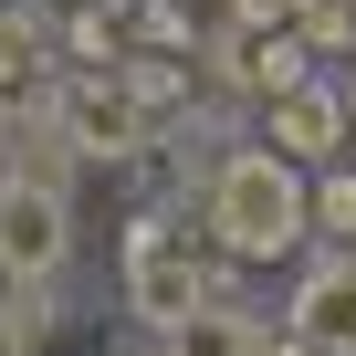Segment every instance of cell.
Here are the masks:
<instances>
[{"mask_svg":"<svg viewBox=\"0 0 356 356\" xmlns=\"http://www.w3.org/2000/svg\"><path fill=\"white\" fill-rule=\"evenodd\" d=\"M200 220H210V252L231 262H283L314 241V178L273 147H220L210 189H200Z\"/></svg>","mask_w":356,"mask_h":356,"instance_id":"obj_1","label":"cell"},{"mask_svg":"<svg viewBox=\"0 0 356 356\" xmlns=\"http://www.w3.org/2000/svg\"><path fill=\"white\" fill-rule=\"evenodd\" d=\"M200 241H210V220H200V200L178 210V200H147L136 220H126V304H136V325H178L189 304H210V283H220V262H200Z\"/></svg>","mask_w":356,"mask_h":356,"instance_id":"obj_2","label":"cell"},{"mask_svg":"<svg viewBox=\"0 0 356 356\" xmlns=\"http://www.w3.org/2000/svg\"><path fill=\"white\" fill-rule=\"evenodd\" d=\"M53 126L74 136V157H84V168H136V157H147V136H157V115L136 105V84H126L115 63L63 74V84H53Z\"/></svg>","mask_w":356,"mask_h":356,"instance_id":"obj_3","label":"cell"},{"mask_svg":"<svg viewBox=\"0 0 356 356\" xmlns=\"http://www.w3.org/2000/svg\"><path fill=\"white\" fill-rule=\"evenodd\" d=\"M200 63L220 74V95H241V105H273L283 84H304L314 63H304V42H293V22H220L210 42H200Z\"/></svg>","mask_w":356,"mask_h":356,"instance_id":"obj_4","label":"cell"},{"mask_svg":"<svg viewBox=\"0 0 356 356\" xmlns=\"http://www.w3.org/2000/svg\"><path fill=\"white\" fill-rule=\"evenodd\" d=\"M346 136H356V105H346L335 74H304V84H283V95L262 105V147L293 157V168H335Z\"/></svg>","mask_w":356,"mask_h":356,"instance_id":"obj_5","label":"cell"},{"mask_svg":"<svg viewBox=\"0 0 356 356\" xmlns=\"http://www.w3.org/2000/svg\"><path fill=\"white\" fill-rule=\"evenodd\" d=\"M0 262H11L22 283H63V262H74V200L11 178V189H0Z\"/></svg>","mask_w":356,"mask_h":356,"instance_id":"obj_6","label":"cell"},{"mask_svg":"<svg viewBox=\"0 0 356 356\" xmlns=\"http://www.w3.org/2000/svg\"><path fill=\"white\" fill-rule=\"evenodd\" d=\"M293 335L314 356H356V252H325L293 293Z\"/></svg>","mask_w":356,"mask_h":356,"instance_id":"obj_7","label":"cell"},{"mask_svg":"<svg viewBox=\"0 0 356 356\" xmlns=\"http://www.w3.org/2000/svg\"><path fill=\"white\" fill-rule=\"evenodd\" d=\"M53 42H42V22L32 11H0V115H42L53 105Z\"/></svg>","mask_w":356,"mask_h":356,"instance_id":"obj_8","label":"cell"},{"mask_svg":"<svg viewBox=\"0 0 356 356\" xmlns=\"http://www.w3.org/2000/svg\"><path fill=\"white\" fill-rule=\"evenodd\" d=\"M314 241L325 252H356V168H325L314 178Z\"/></svg>","mask_w":356,"mask_h":356,"instance_id":"obj_9","label":"cell"},{"mask_svg":"<svg viewBox=\"0 0 356 356\" xmlns=\"http://www.w3.org/2000/svg\"><path fill=\"white\" fill-rule=\"evenodd\" d=\"M42 335H53V293L22 283L11 304H0V356H42Z\"/></svg>","mask_w":356,"mask_h":356,"instance_id":"obj_10","label":"cell"},{"mask_svg":"<svg viewBox=\"0 0 356 356\" xmlns=\"http://www.w3.org/2000/svg\"><path fill=\"white\" fill-rule=\"evenodd\" d=\"M136 42H147V53H200V32H189L178 0H136Z\"/></svg>","mask_w":356,"mask_h":356,"instance_id":"obj_11","label":"cell"},{"mask_svg":"<svg viewBox=\"0 0 356 356\" xmlns=\"http://www.w3.org/2000/svg\"><path fill=\"white\" fill-rule=\"evenodd\" d=\"M63 53H74V63H115V53H126V42H115V11H74V22H63Z\"/></svg>","mask_w":356,"mask_h":356,"instance_id":"obj_12","label":"cell"},{"mask_svg":"<svg viewBox=\"0 0 356 356\" xmlns=\"http://www.w3.org/2000/svg\"><path fill=\"white\" fill-rule=\"evenodd\" d=\"M0 189H11V115H0Z\"/></svg>","mask_w":356,"mask_h":356,"instance_id":"obj_13","label":"cell"},{"mask_svg":"<svg viewBox=\"0 0 356 356\" xmlns=\"http://www.w3.org/2000/svg\"><path fill=\"white\" fill-rule=\"evenodd\" d=\"M346 105H356V74H346Z\"/></svg>","mask_w":356,"mask_h":356,"instance_id":"obj_14","label":"cell"}]
</instances>
